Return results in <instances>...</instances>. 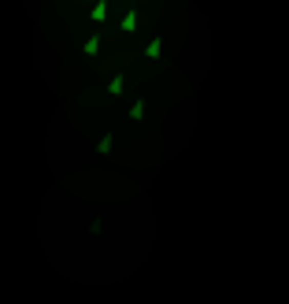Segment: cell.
I'll list each match as a JSON object with an SVG mask.
<instances>
[{"mask_svg": "<svg viewBox=\"0 0 289 304\" xmlns=\"http://www.w3.org/2000/svg\"><path fill=\"white\" fill-rule=\"evenodd\" d=\"M89 19H93V23H104V19H108V4H104V0H96V4H93Z\"/></svg>", "mask_w": 289, "mask_h": 304, "instance_id": "cell-1", "label": "cell"}, {"mask_svg": "<svg viewBox=\"0 0 289 304\" xmlns=\"http://www.w3.org/2000/svg\"><path fill=\"white\" fill-rule=\"evenodd\" d=\"M122 30H126V34H134V30H137V11H134V8L122 15Z\"/></svg>", "mask_w": 289, "mask_h": 304, "instance_id": "cell-2", "label": "cell"}, {"mask_svg": "<svg viewBox=\"0 0 289 304\" xmlns=\"http://www.w3.org/2000/svg\"><path fill=\"white\" fill-rule=\"evenodd\" d=\"M159 52H163V45H159V37H152L149 49H144V56H149V59H159Z\"/></svg>", "mask_w": 289, "mask_h": 304, "instance_id": "cell-3", "label": "cell"}, {"mask_svg": "<svg viewBox=\"0 0 289 304\" xmlns=\"http://www.w3.org/2000/svg\"><path fill=\"white\" fill-rule=\"evenodd\" d=\"M86 52H89V56L100 52V37H89V41H86Z\"/></svg>", "mask_w": 289, "mask_h": 304, "instance_id": "cell-4", "label": "cell"}, {"mask_svg": "<svg viewBox=\"0 0 289 304\" xmlns=\"http://www.w3.org/2000/svg\"><path fill=\"white\" fill-rule=\"evenodd\" d=\"M122 86H126V82H122V74H119V78H111V86H108V89H111V93H122Z\"/></svg>", "mask_w": 289, "mask_h": 304, "instance_id": "cell-5", "label": "cell"}, {"mask_svg": "<svg viewBox=\"0 0 289 304\" xmlns=\"http://www.w3.org/2000/svg\"><path fill=\"white\" fill-rule=\"evenodd\" d=\"M141 115H144V104H141V100H137V104H134V108H130V119H141Z\"/></svg>", "mask_w": 289, "mask_h": 304, "instance_id": "cell-6", "label": "cell"}]
</instances>
